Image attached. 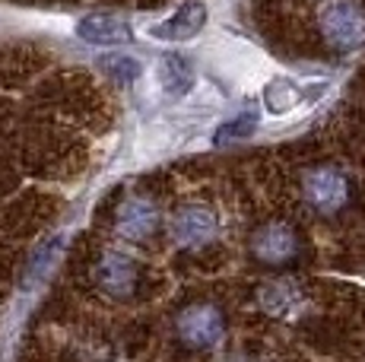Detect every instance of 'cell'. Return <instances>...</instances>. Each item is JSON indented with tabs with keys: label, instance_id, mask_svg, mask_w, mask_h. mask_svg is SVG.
<instances>
[{
	"label": "cell",
	"instance_id": "obj_1",
	"mask_svg": "<svg viewBox=\"0 0 365 362\" xmlns=\"http://www.w3.org/2000/svg\"><path fill=\"white\" fill-rule=\"evenodd\" d=\"M318 29L336 54L359 51L365 45V6L359 0H331L318 13Z\"/></svg>",
	"mask_w": 365,
	"mask_h": 362
},
{
	"label": "cell",
	"instance_id": "obj_2",
	"mask_svg": "<svg viewBox=\"0 0 365 362\" xmlns=\"http://www.w3.org/2000/svg\"><path fill=\"white\" fill-rule=\"evenodd\" d=\"M302 197L318 217H336L349 207L353 185H349V175L343 169L321 162L302 175Z\"/></svg>",
	"mask_w": 365,
	"mask_h": 362
},
{
	"label": "cell",
	"instance_id": "obj_3",
	"mask_svg": "<svg viewBox=\"0 0 365 362\" xmlns=\"http://www.w3.org/2000/svg\"><path fill=\"white\" fill-rule=\"evenodd\" d=\"M175 337L187 350H213L226 340V315L213 302H191L175 318Z\"/></svg>",
	"mask_w": 365,
	"mask_h": 362
},
{
	"label": "cell",
	"instance_id": "obj_4",
	"mask_svg": "<svg viewBox=\"0 0 365 362\" xmlns=\"http://www.w3.org/2000/svg\"><path fill=\"white\" fill-rule=\"evenodd\" d=\"M168 239L181 252H197L220 239V219L203 204H181L168 217Z\"/></svg>",
	"mask_w": 365,
	"mask_h": 362
},
{
	"label": "cell",
	"instance_id": "obj_5",
	"mask_svg": "<svg viewBox=\"0 0 365 362\" xmlns=\"http://www.w3.org/2000/svg\"><path fill=\"white\" fill-rule=\"evenodd\" d=\"M248 248H251V257L261 261L264 267H286L299 257V232L283 219H270V222H261V226L251 232L248 239Z\"/></svg>",
	"mask_w": 365,
	"mask_h": 362
},
{
	"label": "cell",
	"instance_id": "obj_6",
	"mask_svg": "<svg viewBox=\"0 0 365 362\" xmlns=\"http://www.w3.org/2000/svg\"><path fill=\"white\" fill-rule=\"evenodd\" d=\"M140 280V264L130 254L105 252L93 264V283L111 299H130Z\"/></svg>",
	"mask_w": 365,
	"mask_h": 362
},
{
	"label": "cell",
	"instance_id": "obj_7",
	"mask_svg": "<svg viewBox=\"0 0 365 362\" xmlns=\"http://www.w3.org/2000/svg\"><path fill=\"white\" fill-rule=\"evenodd\" d=\"M159 222H163V213H159L156 200L143 197V194H130L121 200L115 213V232L128 242H143L156 232Z\"/></svg>",
	"mask_w": 365,
	"mask_h": 362
},
{
	"label": "cell",
	"instance_id": "obj_8",
	"mask_svg": "<svg viewBox=\"0 0 365 362\" xmlns=\"http://www.w3.org/2000/svg\"><path fill=\"white\" fill-rule=\"evenodd\" d=\"M207 19H210L207 4H203V0H187V4H181L175 13H168L165 19L153 23L146 32H150V38L165 41V45H172V41H191L203 32Z\"/></svg>",
	"mask_w": 365,
	"mask_h": 362
},
{
	"label": "cell",
	"instance_id": "obj_9",
	"mask_svg": "<svg viewBox=\"0 0 365 362\" xmlns=\"http://www.w3.org/2000/svg\"><path fill=\"white\" fill-rule=\"evenodd\" d=\"M257 305H261L264 315L279 318V321H292L302 311V305H305V292L289 276H277V280H267L257 289Z\"/></svg>",
	"mask_w": 365,
	"mask_h": 362
},
{
	"label": "cell",
	"instance_id": "obj_10",
	"mask_svg": "<svg viewBox=\"0 0 365 362\" xmlns=\"http://www.w3.org/2000/svg\"><path fill=\"white\" fill-rule=\"evenodd\" d=\"M76 38L86 41V45L96 48H108V45H124V41H133V29L128 19L115 16V13H89L80 23L73 26Z\"/></svg>",
	"mask_w": 365,
	"mask_h": 362
},
{
	"label": "cell",
	"instance_id": "obj_11",
	"mask_svg": "<svg viewBox=\"0 0 365 362\" xmlns=\"http://www.w3.org/2000/svg\"><path fill=\"white\" fill-rule=\"evenodd\" d=\"M159 83H163V89L168 95L181 99V95H187L197 86V71H194V64L185 54H165L159 61Z\"/></svg>",
	"mask_w": 365,
	"mask_h": 362
},
{
	"label": "cell",
	"instance_id": "obj_12",
	"mask_svg": "<svg viewBox=\"0 0 365 362\" xmlns=\"http://www.w3.org/2000/svg\"><path fill=\"white\" fill-rule=\"evenodd\" d=\"M302 102H305L302 86L296 80H289V76H273L264 86V108L270 111V115H289Z\"/></svg>",
	"mask_w": 365,
	"mask_h": 362
},
{
	"label": "cell",
	"instance_id": "obj_13",
	"mask_svg": "<svg viewBox=\"0 0 365 362\" xmlns=\"http://www.w3.org/2000/svg\"><path fill=\"white\" fill-rule=\"evenodd\" d=\"M96 67H102V73H108L121 86H130V83H137L143 76V64L133 54H102L96 61Z\"/></svg>",
	"mask_w": 365,
	"mask_h": 362
},
{
	"label": "cell",
	"instance_id": "obj_14",
	"mask_svg": "<svg viewBox=\"0 0 365 362\" xmlns=\"http://www.w3.org/2000/svg\"><path fill=\"white\" fill-rule=\"evenodd\" d=\"M255 130H257V115H255V111H245V115L229 118L226 124H220V128H216L213 143L216 146H229V143H238V140H248Z\"/></svg>",
	"mask_w": 365,
	"mask_h": 362
},
{
	"label": "cell",
	"instance_id": "obj_15",
	"mask_svg": "<svg viewBox=\"0 0 365 362\" xmlns=\"http://www.w3.org/2000/svg\"><path fill=\"white\" fill-rule=\"evenodd\" d=\"M58 254H61V239H51L38 254H35V261H32V267H29V280H35V276H41V274H48V267H51V261Z\"/></svg>",
	"mask_w": 365,
	"mask_h": 362
}]
</instances>
